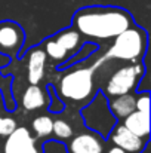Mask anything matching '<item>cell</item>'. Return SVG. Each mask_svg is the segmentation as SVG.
Here are the masks:
<instances>
[{
    "label": "cell",
    "instance_id": "obj_1",
    "mask_svg": "<svg viewBox=\"0 0 151 153\" xmlns=\"http://www.w3.org/2000/svg\"><path fill=\"white\" fill-rule=\"evenodd\" d=\"M74 28L86 37L110 40L133 25L130 13L116 6H88L73 16Z\"/></svg>",
    "mask_w": 151,
    "mask_h": 153
},
{
    "label": "cell",
    "instance_id": "obj_2",
    "mask_svg": "<svg viewBox=\"0 0 151 153\" xmlns=\"http://www.w3.org/2000/svg\"><path fill=\"white\" fill-rule=\"evenodd\" d=\"M108 48L101 58H98L94 62V68L98 70L99 65L110 59H120V61H127V62H138L144 56L145 49H147V33L142 28L130 25L120 34H117Z\"/></svg>",
    "mask_w": 151,
    "mask_h": 153
},
{
    "label": "cell",
    "instance_id": "obj_3",
    "mask_svg": "<svg viewBox=\"0 0 151 153\" xmlns=\"http://www.w3.org/2000/svg\"><path fill=\"white\" fill-rule=\"evenodd\" d=\"M95 68L74 67L65 71L55 89V92L67 102L86 104L95 95Z\"/></svg>",
    "mask_w": 151,
    "mask_h": 153
},
{
    "label": "cell",
    "instance_id": "obj_4",
    "mask_svg": "<svg viewBox=\"0 0 151 153\" xmlns=\"http://www.w3.org/2000/svg\"><path fill=\"white\" fill-rule=\"evenodd\" d=\"M80 114L86 128L99 134L102 138H107L113 126L117 123V119L108 107V100L102 92H96L91 101L86 102Z\"/></svg>",
    "mask_w": 151,
    "mask_h": 153
},
{
    "label": "cell",
    "instance_id": "obj_5",
    "mask_svg": "<svg viewBox=\"0 0 151 153\" xmlns=\"http://www.w3.org/2000/svg\"><path fill=\"white\" fill-rule=\"evenodd\" d=\"M83 45V37L82 34L74 28H65L59 31L56 36L50 37L43 42V51L46 52V56L50 58L56 64H64L67 62L74 53L80 51Z\"/></svg>",
    "mask_w": 151,
    "mask_h": 153
},
{
    "label": "cell",
    "instance_id": "obj_6",
    "mask_svg": "<svg viewBox=\"0 0 151 153\" xmlns=\"http://www.w3.org/2000/svg\"><path fill=\"white\" fill-rule=\"evenodd\" d=\"M144 65L142 62H133L130 65H124V67H120L117 68L107 80L105 83V88L102 91V94L105 97H117V95H122V94H127V92H132L138 82L141 80V77L144 76Z\"/></svg>",
    "mask_w": 151,
    "mask_h": 153
},
{
    "label": "cell",
    "instance_id": "obj_7",
    "mask_svg": "<svg viewBox=\"0 0 151 153\" xmlns=\"http://www.w3.org/2000/svg\"><path fill=\"white\" fill-rule=\"evenodd\" d=\"M3 153H40L37 138L27 126H16L3 143Z\"/></svg>",
    "mask_w": 151,
    "mask_h": 153
},
{
    "label": "cell",
    "instance_id": "obj_8",
    "mask_svg": "<svg viewBox=\"0 0 151 153\" xmlns=\"http://www.w3.org/2000/svg\"><path fill=\"white\" fill-rule=\"evenodd\" d=\"M108 138L113 143V146L120 147L126 153H141L148 143V140H144V138L135 135L133 132H130L123 123L122 125L116 123L113 126V129L110 131Z\"/></svg>",
    "mask_w": 151,
    "mask_h": 153
},
{
    "label": "cell",
    "instance_id": "obj_9",
    "mask_svg": "<svg viewBox=\"0 0 151 153\" xmlns=\"http://www.w3.org/2000/svg\"><path fill=\"white\" fill-rule=\"evenodd\" d=\"M67 150L68 153H104V141L94 131L80 132L70 138Z\"/></svg>",
    "mask_w": 151,
    "mask_h": 153
},
{
    "label": "cell",
    "instance_id": "obj_10",
    "mask_svg": "<svg viewBox=\"0 0 151 153\" xmlns=\"http://www.w3.org/2000/svg\"><path fill=\"white\" fill-rule=\"evenodd\" d=\"M24 31L15 22H1L0 24V52L10 55L16 53L22 46Z\"/></svg>",
    "mask_w": 151,
    "mask_h": 153
},
{
    "label": "cell",
    "instance_id": "obj_11",
    "mask_svg": "<svg viewBox=\"0 0 151 153\" xmlns=\"http://www.w3.org/2000/svg\"><path fill=\"white\" fill-rule=\"evenodd\" d=\"M46 62H48V56L43 48H34L28 51L27 61H25L28 83L39 85L43 80L45 71H46Z\"/></svg>",
    "mask_w": 151,
    "mask_h": 153
},
{
    "label": "cell",
    "instance_id": "obj_12",
    "mask_svg": "<svg viewBox=\"0 0 151 153\" xmlns=\"http://www.w3.org/2000/svg\"><path fill=\"white\" fill-rule=\"evenodd\" d=\"M123 125L135 135H138L144 140H148V137H150V113L135 108L132 113H129L126 117H123Z\"/></svg>",
    "mask_w": 151,
    "mask_h": 153
},
{
    "label": "cell",
    "instance_id": "obj_13",
    "mask_svg": "<svg viewBox=\"0 0 151 153\" xmlns=\"http://www.w3.org/2000/svg\"><path fill=\"white\" fill-rule=\"evenodd\" d=\"M22 107L27 111H34L39 108H43L49 104L48 98V91L40 88L39 85H28L22 94V100H21Z\"/></svg>",
    "mask_w": 151,
    "mask_h": 153
},
{
    "label": "cell",
    "instance_id": "obj_14",
    "mask_svg": "<svg viewBox=\"0 0 151 153\" xmlns=\"http://www.w3.org/2000/svg\"><path fill=\"white\" fill-rule=\"evenodd\" d=\"M135 102L136 97L132 92H127L117 97H111V100L108 101V107L116 119H123L135 110Z\"/></svg>",
    "mask_w": 151,
    "mask_h": 153
},
{
    "label": "cell",
    "instance_id": "obj_15",
    "mask_svg": "<svg viewBox=\"0 0 151 153\" xmlns=\"http://www.w3.org/2000/svg\"><path fill=\"white\" fill-rule=\"evenodd\" d=\"M52 125H53V119L49 114H40L31 120V129L36 138H42V140H48L52 135Z\"/></svg>",
    "mask_w": 151,
    "mask_h": 153
},
{
    "label": "cell",
    "instance_id": "obj_16",
    "mask_svg": "<svg viewBox=\"0 0 151 153\" xmlns=\"http://www.w3.org/2000/svg\"><path fill=\"white\" fill-rule=\"evenodd\" d=\"M52 134L55 135L56 140L65 141V140H70L74 135V128H73V125L68 120H65L62 117H58V119H53Z\"/></svg>",
    "mask_w": 151,
    "mask_h": 153
},
{
    "label": "cell",
    "instance_id": "obj_17",
    "mask_svg": "<svg viewBox=\"0 0 151 153\" xmlns=\"http://www.w3.org/2000/svg\"><path fill=\"white\" fill-rule=\"evenodd\" d=\"M42 153H68L67 146L59 140H46L42 144Z\"/></svg>",
    "mask_w": 151,
    "mask_h": 153
},
{
    "label": "cell",
    "instance_id": "obj_18",
    "mask_svg": "<svg viewBox=\"0 0 151 153\" xmlns=\"http://www.w3.org/2000/svg\"><path fill=\"white\" fill-rule=\"evenodd\" d=\"M18 126L16 120L10 116H0V135L1 137H6L9 135L15 128Z\"/></svg>",
    "mask_w": 151,
    "mask_h": 153
},
{
    "label": "cell",
    "instance_id": "obj_19",
    "mask_svg": "<svg viewBox=\"0 0 151 153\" xmlns=\"http://www.w3.org/2000/svg\"><path fill=\"white\" fill-rule=\"evenodd\" d=\"M135 108H136V110H141V111H145V113H150V94H148L147 91L141 92V94L136 97Z\"/></svg>",
    "mask_w": 151,
    "mask_h": 153
},
{
    "label": "cell",
    "instance_id": "obj_20",
    "mask_svg": "<svg viewBox=\"0 0 151 153\" xmlns=\"http://www.w3.org/2000/svg\"><path fill=\"white\" fill-rule=\"evenodd\" d=\"M107 153H126L124 150H122L120 147H116V146H113L111 149H108L107 150Z\"/></svg>",
    "mask_w": 151,
    "mask_h": 153
}]
</instances>
